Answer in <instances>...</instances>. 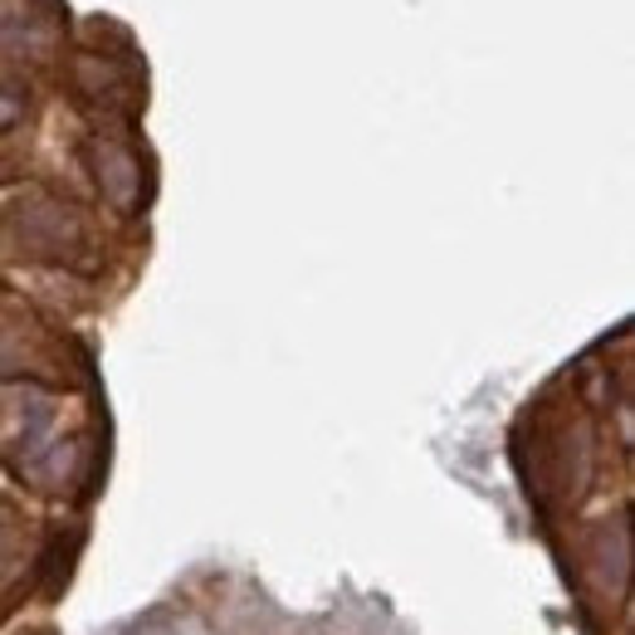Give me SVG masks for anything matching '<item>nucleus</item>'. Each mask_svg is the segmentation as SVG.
Segmentation results:
<instances>
[{
    "mask_svg": "<svg viewBox=\"0 0 635 635\" xmlns=\"http://www.w3.org/2000/svg\"><path fill=\"white\" fill-rule=\"evenodd\" d=\"M15 240L25 255L35 259H60V265H78L88 249V230L84 215L74 206H60V201H40V206L15 215Z\"/></svg>",
    "mask_w": 635,
    "mask_h": 635,
    "instance_id": "f257e3e1",
    "label": "nucleus"
},
{
    "mask_svg": "<svg viewBox=\"0 0 635 635\" xmlns=\"http://www.w3.org/2000/svg\"><path fill=\"white\" fill-rule=\"evenodd\" d=\"M74 78H78V94H88V98H118L122 88H128L118 64L104 60V54H84V60L74 64Z\"/></svg>",
    "mask_w": 635,
    "mask_h": 635,
    "instance_id": "20e7f679",
    "label": "nucleus"
},
{
    "mask_svg": "<svg viewBox=\"0 0 635 635\" xmlns=\"http://www.w3.org/2000/svg\"><path fill=\"white\" fill-rule=\"evenodd\" d=\"M88 166H94L98 186H104V196L112 201V206L138 211V201H142V162H138L132 147L108 142V138L88 142Z\"/></svg>",
    "mask_w": 635,
    "mask_h": 635,
    "instance_id": "7ed1b4c3",
    "label": "nucleus"
},
{
    "mask_svg": "<svg viewBox=\"0 0 635 635\" xmlns=\"http://www.w3.org/2000/svg\"><path fill=\"white\" fill-rule=\"evenodd\" d=\"M54 35L60 25H54L50 0H0V54L6 60H40Z\"/></svg>",
    "mask_w": 635,
    "mask_h": 635,
    "instance_id": "f03ea898",
    "label": "nucleus"
}]
</instances>
